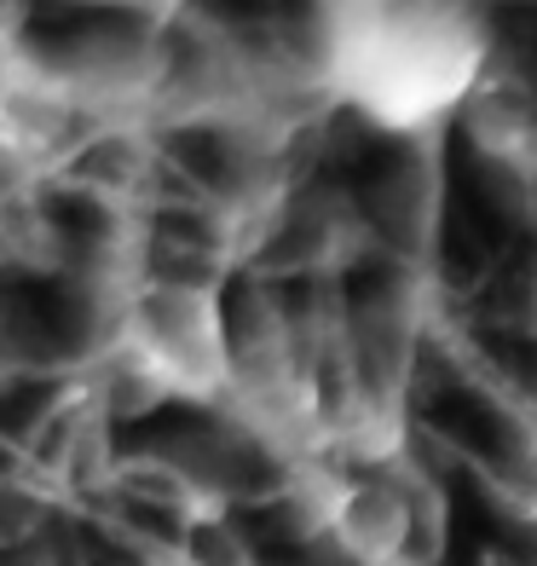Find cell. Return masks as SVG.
Masks as SVG:
<instances>
[{"label": "cell", "mask_w": 537, "mask_h": 566, "mask_svg": "<svg viewBox=\"0 0 537 566\" xmlns=\"http://www.w3.org/2000/svg\"><path fill=\"white\" fill-rule=\"evenodd\" d=\"M329 93L388 134L468 105L485 82V12L474 0H388L324 30Z\"/></svg>", "instance_id": "6da1fadb"}]
</instances>
